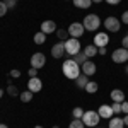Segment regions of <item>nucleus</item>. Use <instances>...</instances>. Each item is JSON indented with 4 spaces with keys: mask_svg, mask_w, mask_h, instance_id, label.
Returning a JSON list of instances; mask_svg holds the SVG:
<instances>
[{
    "mask_svg": "<svg viewBox=\"0 0 128 128\" xmlns=\"http://www.w3.org/2000/svg\"><path fill=\"white\" fill-rule=\"evenodd\" d=\"M98 53H99V55H106V53H108L106 46H101V48H98Z\"/></svg>",
    "mask_w": 128,
    "mask_h": 128,
    "instance_id": "nucleus-35",
    "label": "nucleus"
},
{
    "mask_svg": "<svg viewBox=\"0 0 128 128\" xmlns=\"http://www.w3.org/2000/svg\"><path fill=\"white\" fill-rule=\"evenodd\" d=\"M82 24H84V28L87 31H98V28L101 26V20L96 14H87L84 20H82Z\"/></svg>",
    "mask_w": 128,
    "mask_h": 128,
    "instance_id": "nucleus-3",
    "label": "nucleus"
},
{
    "mask_svg": "<svg viewBox=\"0 0 128 128\" xmlns=\"http://www.w3.org/2000/svg\"><path fill=\"white\" fill-rule=\"evenodd\" d=\"M34 128H43V126H40V125H38V126H34Z\"/></svg>",
    "mask_w": 128,
    "mask_h": 128,
    "instance_id": "nucleus-43",
    "label": "nucleus"
},
{
    "mask_svg": "<svg viewBox=\"0 0 128 128\" xmlns=\"http://www.w3.org/2000/svg\"><path fill=\"white\" fill-rule=\"evenodd\" d=\"M109 43V38L106 32H98L96 36H94V46H98V48H101V46H106Z\"/></svg>",
    "mask_w": 128,
    "mask_h": 128,
    "instance_id": "nucleus-13",
    "label": "nucleus"
},
{
    "mask_svg": "<svg viewBox=\"0 0 128 128\" xmlns=\"http://www.w3.org/2000/svg\"><path fill=\"white\" fill-rule=\"evenodd\" d=\"M67 31H68V36H70V38H80V36L84 34L86 28H84V24H82V22H72Z\"/></svg>",
    "mask_w": 128,
    "mask_h": 128,
    "instance_id": "nucleus-6",
    "label": "nucleus"
},
{
    "mask_svg": "<svg viewBox=\"0 0 128 128\" xmlns=\"http://www.w3.org/2000/svg\"><path fill=\"white\" fill-rule=\"evenodd\" d=\"M121 22H123V24H128V10L123 12V16H121Z\"/></svg>",
    "mask_w": 128,
    "mask_h": 128,
    "instance_id": "nucleus-33",
    "label": "nucleus"
},
{
    "mask_svg": "<svg viewBox=\"0 0 128 128\" xmlns=\"http://www.w3.org/2000/svg\"><path fill=\"white\" fill-rule=\"evenodd\" d=\"M5 2V5L9 7V9H14L16 7V0H4Z\"/></svg>",
    "mask_w": 128,
    "mask_h": 128,
    "instance_id": "nucleus-31",
    "label": "nucleus"
},
{
    "mask_svg": "<svg viewBox=\"0 0 128 128\" xmlns=\"http://www.w3.org/2000/svg\"><path fill=\"white\" fill-rule=\"evenodd\" d=\"M111 58H113V62L114 63H125V62H128V50L126 48H118L114 50L113 53H111Z\"/></svg>",
    "mask_w": 128,
    "mask_h": 128,
    "instance_id": "nucleus-5",
    "label": "nucleus"
},
{
    "mask_svg": "<svg viewBox=\"0 0 128 128\" xmlns=\"http://www.w3.org/2000/svg\"><path fill=\"white\" fill-rule=\"evenodd\" d=\"M41 31H43L44 34L55 32V31H56V24H55V20H44V22L41 24Z\"/></svg>",
    "mask_w": 128,
    "mask_h": 128,
    "instance_id": "nucleus-14",
    "label": "nucleus"
},
{
    "mask_svg": "<svg viewBox=\"0 0 128 128\" xmlns=\"http://www.w3.org/2000/svg\"><path fill=\"white\" fill-rule=\"evenodd\" d=\"M106 2H108V4H111V5H118L121 0H106Z\"/></svg>",
    "mask_w": 128,
    "mask_h": 128,
    "instance_id": "nucleus-37",
    "label": "nucleus"
},
{
    "mask_svg": "<svg viewBox=\"0 0 128 128\" xmlns=\"http://www.w3.org/2000/svg\"><path fill=\"white\" fill-rule=\"evenodd\" d=\"M111 99H113L114 102H123V101H125V92H123L121 89H113V90H111Z\"/></svg>",
    "mask_w": 128,
    "mask_h": 128,
    "instance_id": "nucleus-15",
    "label": "nucleus"
},
{
    "mask_svg": "<svg viewBox=\"0 0 128 128\" xmlns=\"http://www.w3.org/2000/svg\"><path fill=\"white\" fill-rule=\"evenodd\" d=\"M104 28L111 32H118L120 28H121V20H118L116 17H113V16H109L104 19Z\"/></svg>",
    "mask_w": 128,
    "mask_h": 128,
    "instance_id": "nucleus-7",
    "label": "nucleus"
},
{
    "mask_svg": "<svg viewBox=\"0 0 128 128\" xmlns=\"http://www.w3.org/2000/svg\"><path fill=\"white\" fill-rule=\"evenodd\" d=\"M125 72H126V74H128V65H126V67H125Z\"/></svg>",
    "mask_w": 128,
    "mask_h": 128,
    "instance_id": "nucleus-42",
    "label": "nucleus"
},
{
    "mask_svg": "<svg viewBox=\"0 0 128 128\" xmlns=\"http://www.w3.org/2000/svg\"><path fill=\"white\" fill-rule=\"evenodd\" d=\"M98 82H94V80H92V82H87V86H86V92H87V94H94V92H98Z\"/></svg>",
    "mask_w": 128,
    "mask_h": 128,
    "instance_id": "nucleus-21",
    "label": "nucleus"
},
{
    "mask_svg": "<svg viewBox=\"0 0 128 128\" xmlns=\"http://www.w3.org/2000/svg\"><path fill=\"white\" fill-rule=\"evenodd\" d=\"M80 70H82V74H86V75H94L96 74V63L94 62H90V60H87L86 63H82L80 65Z\"/></svg>",
    "mask_w": 128,
    "mask_h": 128,
    "instance_id": "nucleus-12",
    "label": "nucleus"
},
{
    "mask_svg": "<svg viewBox=\"0 0 128 128\" xmlns=\"http://www.w3.org/2000/svg\"><path fill=\"white\" fill-rule=\"evenodd\" d=\"M99 120H101V116H99L98 111H86L84 113V116H82V121H84V125L87 128H94L99 125Z\"/></svg>",
    "mask_w": 128,
    "mask_h": 128,
    "instance_id": "nucleus-2",
    "label": "nucleus"
},
{
    "mask_svg": "<svg viewBox=\"0 0 128 128\" xmlns=\"http://www.w3.org/2000/svg\"><path fill=\"white\" fill-rule=\"evenodd\" d=\"M121 113L128 114V101H123V102H121Z\"/></svg>",
    "mask_w": 128,
    "mask_h": 128,
    "instance_id": "nucleus-30",
    "label": "nucleus"
},
{
    "mask_svg": "<svg viewBox=\"0 0 128 128\" xmlns=\"http://www.w3.org/2000/svg\"><path fill=\"white\" fill-rule=\"evenodd\" d=\"M7 10H9V7L5 5V2H4V0H0V17H4V16L7 14Z\"/></svg>",
    "mask_w": 128,
    "mask_h": 128,
    "instance_id": "nucleus-28",
    "label": "nucleus"
},
{
    "mask_svg": "<svg viewBox=\"0 0 128 128\" xmlns=\"http://www.w3.org/2000/svg\"><path fill=\"white\" fill-rule=\"evenodd\" d=\"M98 113H99V116L104 118V120H111V118H113V114H114V113H113V108H111L109 104H101Z\"/></svg>",
    "mask_w": 128,
    "mask_h": 128,
    "instance_id": "nucleus-11",
    "label": "nucleus"
},
{
    "mask_svg": "<svg viewBox=\"0 0 128 128\" xmlns=\"http://www.w3.org/2000/svg\"><path fill=\"white\" fill-rule=\"evenodd\" d=\"M44 41H46V34H44L43 31H40V32L34 34V43H36V44H43Z\"/></svg>",
    "mask_w": 128,
    "mask_h": 128,
    "instance_id": "nucleus-23",
    "label": "nucleus"
},
{
    "mask_svg": "<svg viewBox=\"0 0 128 128\" xmlns=\"http://www.w3.org/2000/svg\"><path fill=\"white\" fill-rule=\"evenodd\" d=\"M74 62H75V63H79V65L86 63V62H87V56H86V53H84V51H79L77 55H74Z\"/></svg>",
    "mask_w": 128,
    "mask_h": 128,
    "instance_id": "nucleus-20",
    "label": "nucleus"
},
{
    "mask_svg": "<svg viewBox=\"0 0 128 128\" xmlns=\"http://www.w3.org/2000/svg\"><path fill=\"white\" fill-rule=\"evenodd\" d=\"M7 94L9 96H12V98H16V96H19V89L16 87V86H12V84H9V87H7Z\"/></svg>",
    "mask_w": 128,
    "mask_h": 128,
    "instance_id": "nucleus-24",
    "label": "nucleus"
},
{
    "mask_svg": "<svg viewBox=\"0 0 128 128\" xmlns=\"http://www.w3.org/2000/svg\"><path fill=\"white\" fill-rule=\"evenodd\" d=\"M123 123H125V126H128V114H125V118H123Z\"/></svg>",
    "mask_w": 128,
    "mask_h": 128,
    "instance_id": "nucleus-38",
    "label": "nucleus"
},
{
    "mask_svg": "<svg viewBox=\"0 0 128 128\" xmlns=\"http://www.w3.org/2000/svg\"><path fill=\"white\" fill-rule=\"evenodd\" d=\"M16 2H17V0H16Z\"/></svg>",
    "mask_w": 128,
    "mask_h": 128,
    "instance_id": "nucleus-44",
    "label": "nucleus"
},
{
    "mask_svg": "<svg viewBox=\"0 0 128 128\" xmlns=\"http://www.w3.org/2000/svg\"><path fill=\"white\" fill-rule=\"evenodd\" d=\"M126 128H128V126H126Z\"/></svg>",
    "mask_w": 128,
    "mask_h": 128,
    "instance_id": "nucleus-45",
    "label": "nucleus"
},
{
    "mask_svg": "<svg viewBox=\"0 0 128 128\" xmlns=\"http://www.w3.org/2000/svg\"><path fill=\"white\" fill-rule=\"evenodd\" d=\"M84 53H86L87 58H92L94 55H98V46H94V44H87L86 50H84Z\"/></svg>",
    "mask_w": 128,
    "mask_h": 128,
    "instance_id": "nucleus-18",
    "label": "nucleus"
},
{
    "mask_svg": "<svg viewBox=\"0 0 128 128\" xmlns=\"http://www.w3.org/2000/svg\"><path fill=\"white\" fill-rule=\"evenodd\" d=\"M65 53L67 51H65V43L63 41H58L56 44H53V48H51V56L53 58H62Z\"/></svg>",
    "mask_w": 128,
    "mask_h": 128,
    "instance_id": "nucleus-9",
    "label": "nucleus"
},
{
    "mask_svg": "<svg viewBox=\"0 0 128 128\" xmlns=\"http://www.w3.org/2000/svg\"><path fill=\"white\" fill-rule=\"evenodd\" d=\"M2 96H4V90H2V89H0V98H2Z\"/></svg>",
    "mask_w": 128,
    "mask_h": 128,
    "instance_id": "nucleus-41",
    "label": "nucleus"
},
{
    "mask_svg": "<svg viewBox=\"0 0 128 128\" xmlns=\"http://www.w3.org/2000/svg\"><path fill=\"white\" fill-rule=\"evenodd\" d=\"M92 4V0H74V5L77 9H89Z\"/></svg>",
    "mask_w": 128,
    "mask_h": 128,
    "instance_id": "nucleus-19",
    "label": "nucleus"
},
{
    "mask_svg": "<svg viewBox=\"0 0 128 128\" xmlns=\"http://www.w3.org/2000/svg\"><path fill=\"white\" fill-rule=\"evenodd\" d=\"M87 75H86V74H80L79 77H77V79H75V84H77V87L79 89H84L86 87V86H87Z\"/></svg>",
    "mask_w": 128,
    "mask_h": 128,
    "instance_id": "nucleus-17",
    "label": "nucleus"
},
{
    "mask_svg": "<svg viewBox=\"0 0 128 128\" xmlns=\"http://www.w3.org/2000/svg\"><path fill=\"white\" fill-rule=\"evenodd\" d=\"M62 70H63V75H65L67 79H70V80H75L80 75V65H79V63H75L74 58L65 60Z\"/></svg>",
    "mask_w": 128,
    "mask_h": 128,
    "instance_id": "nucleus-1",
    "label": "nucleus"
},
{
    "mask_svg": "<svg viewBox=\"0 0 128 128\" xmlns=\"http://www.w3.org/2000/svg\"><path fill=\"white\" fill-rule=\"evenodd\" d=\"M28 89H29L31 92H40L41 89H43V82H41V79H38V77H31V79L28 80Z\"/></svg>",
    "mask_w": 128,
    "mask_h": 128,
    "instance_id": "nucleus-10",
    "label": "nucleus"
},
{
    "mask_svg": "<svg viewBox=\"0 0 128 128\" xmlns=\"http://www.w3.org/2000/svg\"><path fill=\"white\" fill-rule=\"evenodd\" d=\"M84 113H86V111H84L82 108H74V111H72V116H74V118H77V120H82Z\"/></svg>",
    "mask_w": 128,
    "mask_h": 128,
    "instance_id": "nucleus-27",
    "label": "nucleus"
},
{
    "mask_svg": "<svg viewBox=\"0 0 128 128\" xmlns=\"http://www.w3.org/2000/svg\"><path fill=\"white\" fill-rule=\"evenodd\" d=\"M111 108H113V113L114 114H118V113H121V102H113Z\"/></svg>",
    "mask_w": 128,
    "mask_h": 128,
    "instance_id": "nucleus-29",
    "label": "nucleus"
},
{
    "mask_svg": "<svg viewBox=\"0 0 128 128\" xmlns=\"http://www.w3.org/2000/svg\"><path fill=\"white\" fill-rule=\"evenodd\" d=\"M55 32H56V36L60 38V41H63V40L67 41V40H68V31H65V29H56Z\"/></svg>",
    "mask_w": 128,
    "mask_h": 128,
    "instance_id": "nucleus-26",
    "label": "nucleus"
},
{
    "mask_svg": "<svg viewBox=\"0 0 128 128\" xmlns=\"http://www.w3.org/2000/svg\"><path fill=\"white\" fill-rule=\"evenodd\" d=\"M109 128H125L123 118H118V116L111 118V120H109Z\"/></svg>",
    "mask_w": 128,
    "mask_h": 128,
    "instance_id": "nucleus-16",
    "label": "nucleus"
},
{
    "mask_svg": "<svg viewBox=\"0 0 128 128\" xmlns=\"http://www.w3.org/2000/svg\"><path fill=\"white\" fill-rule=\"evenodd\" d=\"M0 128H9L7 125H4V123H0Z\"/></svg>",
    "mask_w": 128,
    "mask_h": 128,
    "instance_id": "nucleus-40",
    "label": "nucleus"
},
{
    "mask_svg": "<svg viewBox=\"0 0 128 128\" xmlns=\"http://www.w3.org/2000/svg\"><path fill=\"white\" fill-rule=\"evenodd\" d=\"M32 94H34V92H31L29 89H28V90L20 92V94H19V98H20V101H22V102H29L31 99H32Z\"/></svg>",
    "mask_w": 128,
    "mask_h": 128,
    "instance_id": "nucleus-22",
    "label": "nucleus"
},
{
    "mask_svg": "<svg viewBox=\"0 0 128 128\" xmlns=\"http://www.w3.org/2000/svg\"><path fill=\"white\" fill-rule=\"evenodd\" d=\"M65 51H67V55H77L80 51V43L77 38H68V40L65 41Z\"/></svg>",
    "mask_w": 128,
    "mask_h": 128,
    "instance_id": "nucleus-4",
    "label": "nucleus"
},
{
    "mask_svg": "<svg viewBox=\"0 0 128 128\" xmlns=\"http://www.w3.org/2000/svg\"><path fill=\"white\" fill-rule=\"evenodd\" d=\"M68 128H86V125H84V121H82V120L74 118V121L68 125Z\"/></svg>",
    "mask_w": 128,
    "mask_h": 128,
    "instance_id": "nucleus-25",
    "label": "nucleus"
},
{
    "mask_svg": "<svg viewBox=\"0 0 128 128\" xmlns=\"http://www.w3.org/2000/svg\"><path fill=\"white\" fill-rule=\"evenodd\" d=\"M121 44H123V48H126V50H128V34L125 36V38H123V40H121Z\"/></svg>",
    "mask_w": 128,
    "mask_h": 128,
    "instance_id": "nucleus-34",
    "label": "nucleus"
},
{
    "mask_svg": "<svg viewBox=\"0 0 128 128\" xmlns=\"http://www.w3.org/2000/svg\"><path fill=\"white\" fill-rule=\"evenodd\" d=\"M28 74H29V77H38V68H32V67H31Z\"/></svg>",
    "mask_w": 128,
    "mask_h": 128,
    "instance_id": "nucleus-32",
    "label": "nucleus"
},
{
    "mask_svg": "<svg viewBox=\"0 0 128 128\" xmlns=\"http://www.w3.org/2000/svg\"><path fill=\"white\" fill-rule=\"evenodd\" d=\"M102 0H92V4H101Z\"/></svg>",
    "mask_w": 128,
    "mask_h": 128,
    "instance_id": "nucleus-39",
    "label": "nucleus"
},
{
    "mask_svg": "<svg viewBox=\"0 0 128 128\" xmlns=\"http://www.w3.org/2000/svg\"><path fill=\"white\" fill-rule=\"evenodd\" d=\"M44 65H46V58H44V55H43V53L38 51V53H34V55L31 56V67H32V68H38V70H40V68H43Z\"/></svg>",
    "mask_w": 128,
    "mask_h": 128,
    "instance_id": "nucleus-8",
    "label": "nucleus"
},
{
    "mask_svg": "<svg viewBox=\"0 0 128 128\" xmlns=\"http://www.w3.org/2000/svg\"><path fill=\"white\" fill-rule=\"evenodd\" d=\"M10 77H20L19 70H10Z\"/></svg>",
    "mask_w": 128,
    "mask_h": 128,
    "instance_id": "nucleus-36",
    "label": "nucleus"
}]
</instances>
